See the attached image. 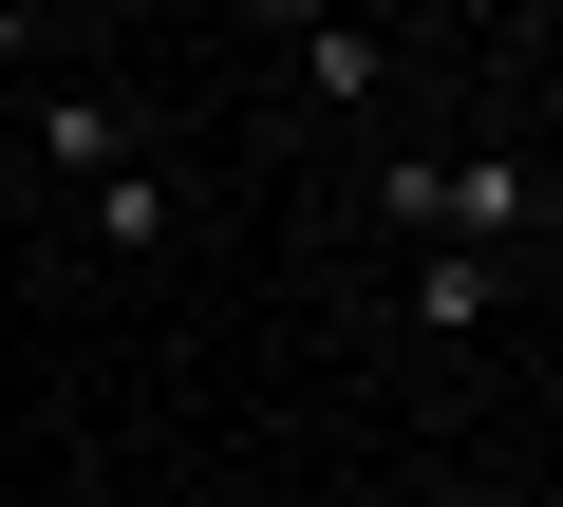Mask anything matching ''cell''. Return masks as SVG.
Wrapping results in <instances>:
<instances>
[{"instance_id":"cell-1","label":"cell","mask_w":563,"mask_h":507,"mask_svg":"<svg viewBox=\"0 0 563 507\" xmlns=\"http://www.w3.org/2000/svg\"><path fill=\"white\" fill-rule=\"evenodd\" d=\"M357 207L413 225V244H451V264H507V244L544 225V169H526V151H376Z\"/></svg>"},{"instance_id":"cell-2","label":"cell","mask_w":563,"mask_h":507,"mask_svg":"<svg viewBox=\"0 0 563 507\" xmlns=\"http://www.w3.org/2000/svg\"><path fill=\"white\" fill-rule=\"evenodd\" d=\"M282 76H301L320 113H357V95L395 76V38H376V20H301V38H282Z\"/></svg>"},{"instance_id":"cell-3","label":"cell","mask_w":563,"mask_h":507,"mask_svg":"<svg viewBox=\"0 0 563 507\" xmlns=\"http://www.w3.org/2000/svg\"><path fill=\"white\" fill-rule=\"evenodd\" d=\"M38 169H57V188H113V169H132V113H113V95H38Z\"/></svg>"},{"instance_id":"cell-4","label":"cell","mask_w":563,"mask_h":507,"mask_svg":"<svg viewBox=\"0 0 563 507\" xmlns=\"http://www.w3.org/2000/svg\"><path fill=\"white\" fill-rule=\"evenodd\" d=\"M76 244H113V264H132V244H169V188H151V169H113V188H76Z\"/></svg>"},{"instance_id":"cell-5","label":"cell","mask_w":563,"mask_h":507,"mask_svg":"<svg viewBox=\"0 0 563 507\" xmlns=\"http://www.w3.org/2000/svg\"><path fill=\"white\" fill-rule=\"evenodd\" d=\"M413 320H432V339H488V264H451V244H432V264H413Z\"/></svg>"}]
</instances>
